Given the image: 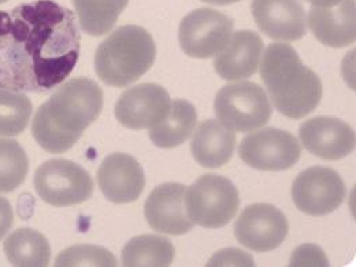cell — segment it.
I'll use <instances>...</instances> for the list:
<instances>
[{"label":"cell","instance_id":"3957f363","mask_svg":"<svg viewBox=\"0 0 356 267\" xmlns=\"http://www.w3.org/2000/svg\"><path fill=\"white\" fill-rule=\"evenodd\" d=\"M259 69L271 102L282 115L300 120L318 107L322 83L291 45H268Z\"/></svg>","mask_w":356,"mask_h":267},{"label":"cell","instance_id":"6da1fadb","mask_svg":"<svg viewBox=\"0 0 356 267\" xmlns=\"http://www.w3.org/2000/svg\"><path fill=\"white\" fill-rule=\"evenodd\" d=\"M74 13L52 0L0 11V89L44 93L60 86L80 56Z\"/></svg>","mask_w":356,"mask_h":267},{"label":"cell","instance_id":"603a6c76","mask_svg":"<svg viewBox=\"0 0 356 267\" xmlns=\"http://www.w3.org/2000/svg\"><path fill=\"white\" fill-rule=\"evenodd\" d=\"M81 29L90 36L107 35L127 8L129 0H72Z\"/></svg>","mask_w":356,"mask_h":267},{"label":"cell","instance_id":"d6986e66","mask_svg":"<svg viewBox=\"0 0 356 267\" xmlns=\"http://www.w3.org/2000/svg\"><path fill=\"white\" fill-rule=\"evenodd\" d=\"M236 143L233 131L217 120H206L193 134L191 152L200 166L217 169L232 159Z\"/></svg>","mask_w":356,"mask_h":267},{"label":"cell","instance_id":"1f68e13d","mask_svg":"<svg viewBox=\"0 0 356 267\" xmlns=\"http://www.w3.org/2000/svg\"><path fill=\"white\" fill-rule=\"evenodd\" d=\"M6 1H8V0H0V4H1V3H6Z\"/></svg>","mask_w":356,"mask_h":267},{"label":"cell","instance_id":"e0dca14e","mask_svg":"<svg viewBox=\"0 0 356 267\" xmlns=\"http://www.w3.org/2000/svg\"><path fill=\"white\" fill-rule=\"evenodd\" d=\"M264 55V42L252 31L232 33L227 43L216 55L214 67L226 81L243 80L254 76Z\"/></svg>","mask_w":356,"mask_h":267},{"label":"cell","instance_id":"484cf974","mask_svg":"<svg viewBox=\"0 0 356 267\" xmlns=\"http://www.w3.org/2000/svg\"><path fill=\"white\" fill-rule=\"evenodd\" d=\"M55 266H117L114 255L97 245H73L59 254Z\"/></svg>","mask_w":356,"mask_h":267},{"label":"cell","instance_id":"f546056e","mask_svg":"<svg viewBox=\"0 0 356 267\" xmlns=\"http://www.w3.org/2000/svg\"><path fill=\"white\" fill-rule=\"evenodd\" d=\"M306 1L312 3L315 7H334L343 0H306Z\"/></svg>","mask_w":356,"mask_h":267},{"label":"cell","instance_id":"30bf717a","mask_svg":"<svg viewBox=\"0 0 356 267\" xmlns=\"http://www.w3.org/2000/svg\"><path fill=\"white\" fill-rule=\"evenodd\" d=\"M346 193L347 188L340 175L323 166L302 172L292 185L295 206L312 217H323L336 211L343 204Z\"/></svg>","mask_w":356,"mask_h":267},{"label":"cell","instance_id":"83f0119b","mask_svg":"<svg viewBox=\"0 0 356 267\" xmlns=\"http://www.w3.org/2000/svg\"><path fill=\"white\" fill-rule=\"evenodd\" d=\"M305 248L309 255H305L299 250L295 251L291 259V266H329L326 257L318 247L305 245Z\"/></svg>","mask_w":356,"mask_h":267},{"label":"cell","instance_id":"7a4b0ae2","mask_svg":"<svg viewBox=\"0 0 356 267\" xmlns=\"http://www.w3.org/2000/svg\"><path fill=\"white\" fill-rule=\"evenodd\" d=\"M103 92L86 77L72 79L39 107L32 122L35 140L51 154L69 151L100 115Z\"/></svg>","mask_w":356,"mask_h":267},{"label":"cell","instance_id":"4dcf8cb0","mask_svg":"<svg viewBox=\"0 0 356 267\" xmlns=\"http://www.w3.org/2000/svg\"><path fill=\"white\" fill-rule=\"evenodd\" d=\"M206 1L209 4H217V6H226V4H232V3H237L240 0H202Z\"/></svg>","mask_w":356,"mask_h":267},{"label":"cell","instance_id":"7402d4cb","mask_svg":"<svg viewBox=\"0 0 356 267\" xmlns=\"http://www.w3.org/2000/svg\"><path fill=\"white\" fill-rule=\"evenodd\" d=\"M175 259V247L166 237L147 234L137 236L122 250L124 266H170Z\"/></svg>","mask_w":356,"mask_h":267},{"label":"cell","instance_id":"44dd1931","mask_svg":"<svg viewBox=\"0 0 356 267\" xmlns=\"http://www.w3.org/2000/svg\"><path fill=\"white\" fill-rule=\"evenodd\" d=\"M4 254L14 266L45 267L51 261V245L40 232L22 227L7 237Z\"/></svg>","mask_w":356,"mask_h":267},{"label":"cell","instance_id":"8992f818","mask_svg":"<svg viewBox=\"0 0 356 267\" xmlns=\"http://www.w3.org/2000/svg\"><path fill=\"white\" fill-rule=\"evenodd\" d=\"M214 108L222 125L233 132L241 134L264 128L273 113L265 89L250 81L225 86L220 89Z\"/></svg>","mask_w":356,"mask_h":267},{"label":"cell","instance_id":"8fae6325","mask_svg":"<svg viewBox=\"0 0 356 267\" xmlns=\"http://www.w3.org/2000/svg\"><path fill=\"white\" fill-rule=\"evenodd\" d=\"M288 229V221L281 210L267 203H258L241 213L234 223V236L241 245L255 252H268L284 243Z\"/></svg>","mask_w":356,"mask_h":267},{"label":"cell","instance_id":"5bb4252c","mask_svg":"<svg viewBox=\"0 0 356 267\" xmlns=\"http://www.w3.org/2000/svg\"><path fill=\"white\" fill-rule=\"evenodd\" d=\"M254 19L267 38L296 42L307 35V17L299 0H252Z\"/></svg>","mask_w":356,"mask_h":267},{"label":"cell","instance_id":"cb8c5ba5","mask_svg":"<svg viewBox=\"0 0 356 267\" xmlns=\"http://www.w3.org/2000/svg\"><path fill=\"white\" fill-rule=\"evenodd\" d=\"M28 170V155L21 144L11 138H0V193H10L22 185Z\"/></svg>","mask_w":356,"mask_h":267},{"label":"cell","instance_id":"52a82bcc","mask_svg":"<svg viewBox=\"0 0 356 267\" xmlns=\"http://www.w3.org/2000/svg\"><path fill=\"white\" fill-rule=\"evenodd\" d=\"M35 189L45 203L66 207L84 203L93 195V181L88 172L67 159H49L35 175Z\"/></svg>","mask_w":356,"mask_h":267},{"label":"cell","instance_id":"9c48e42d","mask_svg":"<svg viewBox=\"0 0 356 267\" xmlns=\"http://www.w3.org/2000/svg\"><path fill=\"white\" fill-rule=\"evenodd\" d=\"M302 155L299 140L285 131L266 128L248 134L238 147L240 159L264 172H282L295 166Z\"/></svg>","mask_w":356,"mask_h":267},{"label":"cell","instance_id":"d4e9b609","mask_svg":"<svg viewBox=\"0 0 356 267\" xmlns=\"http://www.w3.org/2000/svg\"><path fill=\"white\" fill-rule=\"evenodd\" d=\"M32 103L24 92L0 89V136L22 134L32 115Z\"/></svg>","mask_w":356,"mask_h":267},{"label":"cell","instance_id":"9a60e30c","mask_svg":"<svg viewBox=\"0 0 356 267\" xmlns=\"http://www.w3.org/2000/svg\"><path fill=\"white\" fill-rule=\"evenodd\" d=\"M299 136L309 152L325 161H339L355 149L354 129L333 117H315L303 122Z\"/></svg>","mask_w":356,"mask_h":267},{"label":"cell","instance_id":"7c38bea8","mask_svg":"<svg viewBox=\"0 0 356 267\" xmlns=\"http://www.w3.org/2000/svg\"><path fill=\"white\" fill-rule=\"evenodd\" d=\"M172 99L158 84H140L127 89L115 104V118L128 129H149L169 113Z\"/></svg>","mask_w":356,"mask_h":267},{"label":"cell","instance_id":"5b68a950","mask_svg":"<svg viewBox=\"0 0 356 267\" xmlns=\"http://www.w3.org/2000/svg\"><path fill=\"white\" fill-rule=\"evenodd\" d=\"M240 196L229 178L204 175L185 192V207L192 222L206 229H218L230 222L238 210Z\"/></svg>","mask_w":356,"mask_h":267},{"label":"cell","instance_id":"ba28073f","mask_svg":"<svg viewBox=\"0 0 356 267\" xmlns=\"http://www.w3.org/2000/svg\"><path fill=\"white\" fill-rule=\"evenodd\" d=\"M233 19L213 8H197L179 24L178 42L192 58L207 59L217 55L233 32Z\"/></svg>","mask_w":356,"mask_h":267},{"label":"cell","instance_id":"2e32d148","mask_svg":"<svg viewBox=\"0 0 356 267\" xmlns=\"http://www.w3.org/2000/svg\"><path fill=\"white\" fill-rule=\"evenodd\" d=\"M97 182L106 199L117 204H127L140 197L145 186V177L143 168L134 156L115 152L102 162L97 170Z\"/></svg>","mask_w":356,"mask_h":267},{"label":"cell","instance_id":"4316f807","mask_svg":"<svg viewBox=\"0 0 356 267\" xmlns=\"http://www.w3.org/2000/svg\"><path fill=\"white\" fill-rule=\"evenodd\" d=\"M207 266H255L254 259L238 250H223L218 252Z\"/></svg>","mask_w":356,"mask_h":267},{"label":"cell","instance_id":"277c9868","mask_svg":"<svg viewBox=\"0 0 356 267\" xmlns=\"http://www.w3.org/2000/svg\"><path fill=\"white\" fill-rule=\"evenodd\" d=\"M156 45L141 26L127 25L114 31L95 55L99 79L111 87H127L141 79L154 65Z\"/></svg>","mask_w":356,"mask_h":267},{"label":"cell","instance_id":"4fadbf2b","mask_svg":"<svg viewBox=\"0 0 356 267\" xmlns=\"http://www.w3.org/2000/svg\"><path fill=\"white\" fill-rule=\"evenodd\" d=\"M185 185L166 182L149 193L144 206V216L155 232L182 236L193 229L195 223L188 217L185 207Z\"/></svg>","mask_w":356,"mask_h":267},{"label":"cell","instance_id":"ac0fdd59","mask_svg":"<svg viewBox=\"0 0 356 267\" xmlns=\"http://www.w3.org/2000/svg\"><path fill=\"white\" fill-rule=\"evenodd\" d=\"M309 26L322 44L343 48L356 39L355 0H343L334 7H315L309 13Z\"/></svg>","mask_w":356,"mask_h":267},{"label":"cell","instance_id":"f1b7e54d","mask_svg":"<svg viewBox=\"0 0 356 267\" xmlns=\"http://www.w3.org/2000/svg\"><path fill=\"white\" fill-rule=\"evenodd\" d=\"M13 221H14V213H13L11 204L8 203L7 199L0 197V240L11 229Z\"/></svg>","mask_w":356,"mask_h":267},{"label":"cell","instance_id":"ffe728a7","mask_svg":"<svg viewBox=\"0 0 356 267\" xmlns=\"http://www.w3.org/2000/svg\"><path fill=\"white\" fill-rule=\"evenodd\" d=\"M197 113L186 100H173L168 115L155 127L149 128V138L159 148H176L193 134Z\"/></svg>","mask_w":356,"mask_h":267}]
</instances>
